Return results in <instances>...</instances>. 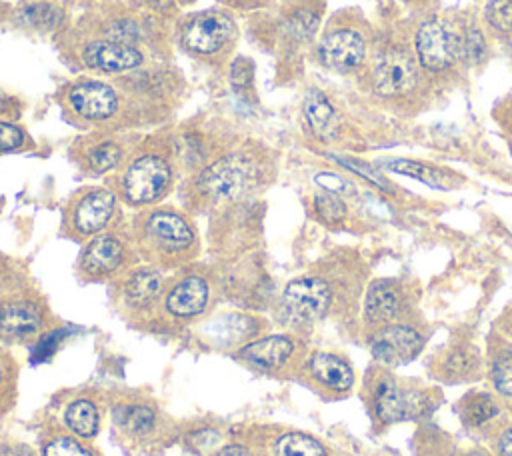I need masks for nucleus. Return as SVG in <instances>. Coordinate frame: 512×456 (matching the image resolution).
Masks as SVG:
<instances>
[{
	"mask_svg": "<svg viewBox=\"0 0 512 456\" xmlns=\"http://www.w3.org/2000/svg\"><path fill=\"white\" fill-rule=\"evenodd\" d=\"M122 156L120 146H116L114 142H102L98 146H94L88 154V166L94 172H106L110 168H114L118 164Z\"/></svg>",
	"mask_w": 512,
	"mask_h": 456,
	"instance_id": "31",
	"label": "nucleus"
},
{
	"mask_svg": "<svg viewBox=\"0 0 512 456\" xmlns=\"http://www.w3.org/2000/svg\"><path fill=\"white\" fill-rule=\"evenodd\" d=\"M234 24L226 14L204 12L198 14L184 30V44L200 54L220 50L232 36Z\"/></svg>",
	"mask_w": 512,
	"mask_h": 456,
	"instance_id": "11",
	"label": "nucleus"
},
{
	"mask_svg": "<svg viewBox=\"0 0 512 456\" xmlns=\"http://www.w3.org/2000/svg\"><path fill=\"white\" fill-rule=\"evenodd\" d=\"M172 182V170L160 156L146 154L136 158L124 174V194L134 204H148L166 194Z\"/></svg>",
	"mask_w": 512,
	"mask_h": 456,
	"instance_id": "7",
	"label": "nucleus"
},
{
	"mask_svg": "<svg viewBox=\"0 0 512 456\" xmlns=\"http://www.w3.org/2000/svg\"><path fill=\"white\" fill-rule=\"evenodd\" d=\"M114 194L106 188H94L86 192L76 204L72 212V226L88 236L100 232L114 214Z\"/></svg>",
	"mask_w": 512,
	"mask_h": 456,
	"instance_id": "15",
	"label": "nucleus"
},
{
	"mask_svg": "<svg viewBox=\"0 0 512 456\" xmlns=\"http://www.w3.org/2000/svg\"><path fill=\"white\" fill-rule=\"evenodd\" d=\"M382 166L386 170H392V172L416 178V180H420V182H424V184H428L432 188H440V190H448V188H452L454 184L460 182L456 178V174L446 172V170H442L438 166H432V164H426V162H418V160L390 158V160H384Z\"/></svg>",
	"mask_w": 512,
	"mask_h": 456,
	"instance_id": "21",
	"label": "nucleus"
},
{
	"mask_svg": "<svg viewBox=\"0 0 512 456\" xmlns=\"http://www.w3.org/2000/svg\"><path fill=\"white\" fill-rule=\"evenodd\" d=\"M460 414L468 426H478L484 424L486 420H492L498 414V404L486 392H470L468 396L462 398Z\"/></svg>",
	"mask_w": 512,
	"mask_h": 456,
	"instance_id": "26",
	"label": "nucleus"
},
{
	"mask_svg": "<svg viewBox=\"0 0 512 456\" xmlns=\"http://www.w3.org/2000/svg\"><path fill=\"white\" fill-rule=\"evenodd\" d=\"M498 452L500 456H512V428L504 430L498 440Z\"/></svg>",
	"mask_w": 512,
	"mask_h": 456,
	"instance_id": "40",
	"label": "nucleus"
},
{
	"mask_svg": "<svg viewBox=\"0 0 512 456\" xmlns=\"http://www.w3.org/2000/svg\"><path fill=\"white\" fill-rule=\"evenodd\" d=\"M24 142V134L16 124L0 122V152L18 148Z\"/></svg>",
	"mask_w": 512,
	"mask_h": 456,
	"instance_id": "36",
	"label": "nucleus"
},
{
	"mask_svg": "<svg viewBox=\"0 0 512 456\" xmlns=\"http://www.w3.org/2000/svg\"><path fill=\"white\" fill-rule=\"evenodd\" d=\"M258 178V170L250 158L230 154L210 164L198 176V188L210 200H234L246 194Z\"/></svg>",
	"mask_w": 512,
	"mask_h": 456,
	"instance_id": "4",
	"label": "nucleus"
},
{
	"mask_svg": "<svg viewBox=\"0 0 512 456\" xmlns=\"http://www.w3.org/2000/svg\"><path fill=\"white\" fill-rule=\"evenodd\" d=\"M464 20L466 12H428L410 22L414 54L436 94L456 88L470 72Z\"/></svg>",
	"mask_w": 512,
	"mask_h": 456,
	"instance_id": "2",
	"label": "nucleus"
},
{
	"mask_svg": "<svg viewBox=\"0 0 512 456\" xmlns=\"http://www.w3.org/2000/svg\"><path fill=\"white\" fill-rule=\"evenodd\" d=\"M162 290V276L152 268H138L124 284V300L132 308H146Z\"/></svg>",
	"mask_w": 512,
	"mask_h": 456,
	"instance_id": "22",
	"label": "nucleus"
},
{
	"mask_svg": "<svg viewBox=\"0 0 512 456\" xmlns=\"http://www.w3.org/2000/svg\"><path fill=\"white\" fill-rule=\"evenodd\" d=\"M82 60L96 70L104 72H124L140 66L142 54L138 48L120 40H100L84 48Z\"/></svg>",
	"mask_w": 512,
	"mask_h": 456,
	"instance_id": "14",
	"label": "nucleus"
},
{
	"mask_svg": "<svg viewBox=\"0 0 512 456\" xmlns=\"http://www.w3.org/2000/svg\"><path fill=\"white\" fill-rule=\"evenodd\" d=\"M336 162H340L342 166H346L348 170H352V172H356L358 176H362V178H366V180H370L372 184H376V186H380V188H388V180L380 174V172H376L372 166H368L366 162H360V160H350V158H334Z\"/></svg>",
	"mask_w": 512,
	"mask_h": 456,
	"instance_id": "35",
	"label": "nucleus"
},
{
	"mask_svg": "<svg viewBox=\"0 0 512 456\" xmlns=\"http://www.w3.org/2000/svg\"><path fill=\"white\" fill-rule=\"evenodd\" d=\"M22 14L34 28H52L60 20V12L50 4H32Z\"/></svg>",
	"mask_w": 512,
	"mask_h": 456,
	"instance_id": "33",
	"label": "nucleus"
},
{
	"mask_svg": "<svg viewBox=\"0 0 512 456\" xmlns=\"http://www.w3.org/2000/svg\"><path fill=\"white\" fill-rule=\"evenodd\" d=\"M250 60H236V64H234V68H232V82L236 84V86H240V84H246L248 80H250V64H248Z\"/></svg>",
	"mask_w": 512,
	"mask_h": 456,
	"instance_id": "38",
	"label": "nucleus"
},
{
	"mask_svg": "<svg viewBox=\"0 0 512 456\" xmlns=\"http://www.w3.org/2000/svg\"><path fill=\"white\" fill-rule=\"evenodd\" d=\"M422 346L424 338L418 330L396 322L376 328L370 338L372 358L388 366H398L412 360L422 350Z\"/></svg>",
	"mask_w": 512,
	"mask_h": 456,
	"instance_id": "8",
	"label": "nucleus"
},
{
	"mask_svg": "<svg viewBox=\"0 0 512 456\" xmlns=\"http://www.w3.org/2000/svg\"><path fill=\"white\" fill-rule=\"evenodd\" d=\"M208 296V282L202 276H186L170 288L164 306L170 316L190 320L206 310Z\"/></svg>",
	"mask_w": 512,
	"mask_h": 456,
	"instance_id": "17",
	"label": "nucleus"
},
{
	"mask_svg": "<svg viewBox=\"0 0 512 456\" xmlns=\"http://www.w3.org/2000/svg\"><path fill=\"white\" fill-rule=\"evenodd\" d=\"M408 304V290L400 280L380 278L374 280L364 298V320L366 324L380 328L400 318Z\"/></svg>",
	"mask_w": 512,
	"mask_h": 456,
	"instance_id": "9",
	"label": "nucleus"
},
{
	"mask_svg": "<svg viewBox=\"0 0 512 456\" xmlns=\"http://www.w3.org/2000/svg\"><path fill=\"white\" fill-rule=\"evenodd\" d=\"M362 74L376 102L398 116L424 112L436 94L414 54L410 22H392L374 30Z\"/></svg>",
	"mask_w": 512,
	"mask_h": 456,
	"instance_id": "1",
	"label": "nucleus"
},
{
	"mask_svg": "<svg viewBox=\"0 0 512 456\" xmlns=\"http://www.w3.org/2000/svg\"><path fill=\"white\" fill-rule=\"evenodd\" d=\"M294 350H296V342L290 336L274 334V336L248 342L246 346L240 348L238 356L260 370L274 372L284 368L290 362V358L294 356Z\"/></svg>",
	"mask_w": 512,
	"mask_h": 456,
	"instance_id": "16",
	"label": "nucleus"
},
{
	"mask_svg": "<svg viewBox=\"0 0 512 456\" xmlns=\"http://www.w3.org/2000/svg\"><path fill=\"white\" fill-rule=\"evenodd\" d=\"M310 376L332 392H346L354 384V372L350 364L328 352H314L308 360Z\"/></svg>",
	"mask_w": 512,
	"mask_h": 456,
	"instance_id": "19",
	"label": "nucleus"
},
{
	"mask_svg": "<svg viewBox=\"0 0 512 456\" xmlns=\"http://www.w3.org/2000/svg\"><path fill=\"white\" fill-rule=\"evenodd\" d=\"M118 422L132 434H148L156 424V414L150 406H144V404L126 406L120 410Z\"/></svg>",
	"mask_w": 512,
	"mask_h": 456,
	"instance_id": "27",
	"label": "nucleus"
},
{
	"mask_svg": "<svg viewBox=\"0 0 512 456\" xmlns=\"http://www.w3.org/2000/svg\"><path fill=\"white\" fill-rule=\"evenodd\" d=\"M14 374L16 368L12 364V358L0 350V410H6L8 394L14 390Z\"/></svg>",
	"mask_w": 512,
	"mask_h": 456,
	"instance_id": "34",
	"label": "nucleus"
},
{
	"mask_svg": "<svg viewBox=\"0 0 512 456\" xmlns=\"http://www.w3.org/2000/svg\"><path fill=\"white\" fill-rule=\"evenodd\" d=\"M68 102L72 110L90 120H102L116 112L118 96L104 82H80L70 88Z\"/></svg>",
	"mask_w": 512,
	"mask_h": 456,
	"instance_id": "13",
	"label": "nucleus"
},
{
	"mask_svg": "<svg viewBox=\"0 0 512 456\" xmlns=\"http://www.w3.org/2000/svg\"><path fill=\"white\" fill-rule=\"evenodd\" d=\"M332 298V288L324 278L302 276L286 284L282 292V308L290 322L312 324L326 316Z\"/></svg>",
	"mask_w": 512,
	"mask_h": 456,
	"instance_id": "6",
	"label": "nucleus"
},
{
	"mask_svg": "<svg viewBox=\"0 0 512 456\" xmlns=\"http://www.w3.org/2000/svg\"><path fill=\"white\" fill-rule=\"evenodd\" d=\"M480 18L492 40L502 42L512 36V0H488Z\"/></svg>",
	"mask_w": 512,
	"mask_h": 456,
	"instance_id": "24",
	"label": "nucleus"
},
{
	"mask_svg": "<svg viewBox=\"0 0 512 456\" xmlns=\"http://www.w3.org/2000/svg\"><path fill=\"white\" fill-rule=\"evenodd\" d=\"M374 30L362 16L330 26L318 42V60L336 74H360L370 58Z\"/></svg>",
	"mask_w": 512,
	"mask_h": 456,
	"instance_id": "3",
	"label": "nucleus"
},
{
	"mask_svg": "<svg viewBox=\"0 0 512 456\" xmlns=\"http://www.w3.org/2000/svg\"><path fill=\"white\" fill-rule=\"evenodd\" d=\"M468 456H488V454H486V452H478V450H476V452H470Z\"/></svg>",
	"mask_w": 512,
	"mask_h": 456,
	"instance_id": "44",
	"label": "nucleus"
},
{
	"mask_svg": "<svg viewBox=\"0 0 512 456\" xmlns=\"http://www.w3.org/2000/svg\"><path fill=\"white\" fill-rule=\"evenodd\" d=\"M370 398L376 418L384 424L410 420L430 410L426 392L400 384L390 376H384L374 384Z\"/></svg>",
	"mask_w": 512,
	"mask_h": 456,
	"instance_id": "5",
	"label": "nucleus"
},
{
	"mask_svg": "<svg viewBox=\"0 0 512 456\" xmlns=\"http://www.w3.org/2000/svg\"><path fill=\"white\" fill-rule=\"evenodd\" d=\"M124 258V246L118 238L104 234L94 238L84 254H82V268L90 274V276H104L114 272L120 262Z\"/></svg>",
	"mask_w": 512,
	"mask_h": 456,
	"instance_id": "20",
	"label": "nucleus"
},
{
	"mask_svg": "<svg viewBox=\"0 0 512 456\" xmlns=\"http://www.w3.org/2000/svg\"><path fill=\"white\" fill-rule=\"evenodd\" d=\"M66 426L82 438H92L98 432V408L88 398H78L66 408Z\"/></svg>",
	"mask_w": 512,
	"mask_h": 456,
	"instance_id": "23",
	"label": "nucleus"
},
{
	"mask_svg": "<svg viewBox=\"0 0 512 456\" xmlns=\"http://www.w3.org/2000/svg\"><path fill=\"white\" fill-rule=\"evenodd\" d=\"M42 310L32 300H6L0 304V338L28 340L40 332Z\"/></svg>",
	"mask_w": 512,
	"mask_h": 456,
	"instance_id": "12",
	"label": "nucleus"
},
{
	"mask_svg": "<svg viewBox=\"0 0 512 456\" xmlns=\"http://www.w3.org/2000/svg\"><path fill=\"white\" fill-rule=\"evenodd\" d=\"M6 106H8V100L0 94V112H4V110H6Z\"/></svg>",
	"mask_w": 512,
	"mask_h": 456,
	"instance_id": "43",
	"label": "nucleus"
},
{
	"mask_svg": "<svg viewBox=\"0 0 512 456\" xmlns=\"http://www.w3.org/2000/svg\"><path fill=\"white\" fill-rule=\"evenodd\" d=\"M474 364H476V358L470 354V350H466V348L452 350L442 360V370H444V374H450L456 378H466L474 370Z\"/></svg>",
	"mask_w": 512,
	"mask_h": 456,
	"instance_id": "32",
	"label": "nucleus"
},
{
	"mask_svg": "<svg viewBox=\"0 0 512 456\" xmlns=\"http://www.w3.org/2000/svg\"><path fill=\"white\" fill-rule=\"evenodd\" d=\"M490 376L498 394L512 396V350H506L496 360H492Z\"/></svg>",
	"mask_w": 512,
	"mask_h": 456,
	"instance_id": "29",
	"label": "nucleus"
},
{
	"mask_svg": "<svg viewBox=\"0 0 512 456\" xmlns=\"http://www.w3.org/2000/svg\"><path fill=\"white\" fill-rule=\"evenodd\" d=\"M400 2L406 4L408 8H412L416 16H422V14L434 12V4H436L438 0H400Z\"/></svg>",
	"mask_w": 512,
	"mask_h": 456,
	"instance_id": "39",
	"label": "nucleus"
},
{
	"mask_svg": "<svg viewBox=\"0 0 512 456\" xmlns=\"http://www.w3.org/2000/svg\"><path fill=\"white\" fill-rule=\"evenodd\" d=\"M218 456H252V454H250L248 448H244V446H240V444H230V446L222 448V450L218 452Z\"/></svg>",
	"mask_w": 512,
	"mask_h": 456,
	"instance_id": "41",
	"label": "nucleus"
},
{
	"mask_svg": "<svg viewBox=\"0 0 512 456\" xmlns=\"http://www.w3.org/2000/svg\"><path fill=\"white\" fill-rule=\"evenodd\" d=\"M144 236L152 248L164 254H180L194 242L192 226L176 212L156 210L144 222Z\"/></svg>",
	"mask_w": 512,
	"mask_h": 456,
	"instance_id": "10",
	"label": "nucleus"
},
{
	"mask_svg": "<svg viewBox=\"0 0 512 456\" xmlns=\"http://www.w3.org/2000/svg\"><path fill=\"white\" fill-rule=\"evenodd\" d=\"M274 456H328L326 448L312 436L302 432L282 434L274 442Z\"/></svg>",
	"mask_w": 512,
	"mask_h": 456,
	"instance_id": "25",
	"label": "nucleus"
},
{
	"mask_svg": "<svg viewBox=\"0 0 512 456\" xmlns=\"http://www.w3.org/2000/svg\"><path fill=\"white\" fill-rule=\"evenodd\" d=\"M0 456H32V452L26 446H8L0 452Z\"/></svg>",
	"mask_w": 512,
	"mask_h": 456,
	"instance_id": "42",
	"label": "nucleus"
},
{
	"mask_svg": "<svg viewBox=\"0 0 512 456\" xmlns=\"http://www.w3.org/2000/svg\"><path fill=\"white\" fill-rule=\"evenodd\" d=\"M302 114L308 130L318 138V140H334L340 130H342V118L340 112L334 108V104L328 100V96L322 90H308L304 104H302Z\"/></svg>",
	"mask_w": 512,
	"mask_h": 456,
	"instance_id": "18",
	"label": "nucleus"
},
{
	"mask_svg": "<svg viewBox=\"0 0 512 456\" xmlns=\"http://www.w3.org/2000/svg\"><path fill=\"white\" fill-rule=\"evenodd\" d=\"M314 210L326 224H338L348 214V208L340 198V194L328 192V190H322L314 196Z\"/></svg>",
	"mask_w": 512,
	"mask_h": 456,
	"instance_id": "28",
	"label": "nucleus"
},
{
	"mask_svg": "<svg viewBox=\"0 0 512 456\" xmlns=\"http://www.w3.org/2000/svg\"><path fill=\"white\" fill-rule=\"evenodd\" d=\"M494 120H498V124L512 134V94L502 98L496 106H494V112H492Z\"/></svg>",
	"mask_w": 512,
	"mask_h": 456,
	"instance_id": "37",
	"label": "nucleus"
},
{
	"mask_svg": "<svg viewBox=\"0 0 512 456\" xmlns=\"http://www.w3.org/2000/svg\"><path fill=\"white\" fill-rule=\"evenodd\" d=\"M44 456H92L88 446L68 434H58L50 438L44 446Z\"/></svg>",
	"mask_w": 512,
	"mask_h": 456,
	"instance_id": "30",
	"label": "nucleus"
}]
</instances>
